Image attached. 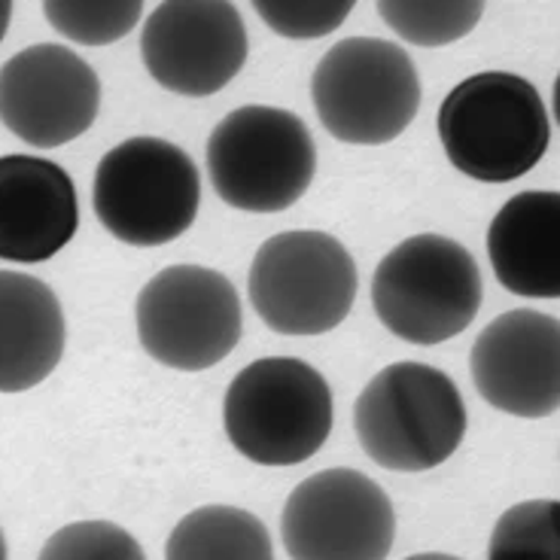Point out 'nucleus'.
I'll return each instance as SVG.
<instances>
[{
	"label": "nucleus",
	"instance_id": "7",
	"mask_svg": "<svg viewBox=\"0 0 560 560\" xmlns=\"http://www.w3.org/2000/svg\"><path fill=\"white\" fill-rule=\"evenodd\" d=\"M311 101L336 140L381 147L399 138L418 116V70L396 43L350 37L320 58L311 77Z\"/></svg>",
	"mask_w": 560,
	"mask_h": 560
},
{
	"label": "nucleus",
	"instance_id": "8",
	"mask_svg": "<svg viewBox=\"0 0 560 560\" xmlns=\"http://www.w3.org/2000/svg\"><path fill=\"white\" fill-rule=\"evenodd\" d=\"M357 266L329 232H280L256 250L247 278L253 311L280 336H323L348 320Z\"/></svg>",
	"mask_w": 560,
	"mask_h": 560
},
{
	"label": "nucleus",
	"instance_id": "1",
	"mask_svg": "<svg viewBox=\"0 0 560 560\" xmlns=\"http://www.w3.org/2000/svg\"><path fill=\"white\" fill-rule=\"evenodd\" d=\"M435 126L451 165L476 183H512L530 174L551 140L542 95L509 70H485L454 85Z\"/></svg>",
	"mask_w": 560,
	"mask_h": 560
},
{
	"label": "nucleus",
	"instance_id": "20",
	"mask_svg": "<svg viewBox=\"0 0 560 560\" xmlns=\"http://www.w3.org/2000/svg\"><path fill=\"white\" fill-rule=\"evenodd\" d=\"M43 13L68 40L110 46L135 31L143 13V0H43Z\"/></svg>",
	"mask_w": 560,
	"mask_h": 560
},
{
	"label": "nucleus",
	"instance_id": "6",
	"mask_svg": "<svg viewBox=\"0 0 560 560\" xmlns=\"http://www.w3.org/2000/svg\"><path fill=\"white\" fill-rule=\"evenodd\" d=\"M92 205L116 241L162 247L196 223L201 174L171 140L128 138L98 162Z\"/></svg>",
	"mask_w": 560,
	"mask_h": 560
},
{
	"label": "nucleus",
	"instance_id": "25",
	"mask_svg": "<svg viewBox=\"0 0 560 560\" xmlns=\"http://www.w3.org/2000/svg\"><path fill=\"white\" fill-rule=\"evenodd\" d=\"M551 107H555V119H558V126H560V73H558V80H555V95H551Z\"/></svg>",
	"mask_w": 560,
	"mask_h": 560
},
{
	"label": "nucleus",
	"instance_id": "10",
	"mask_svg": "<svg viewBox=\"0 0 560 560\" xmlns=\"http://www.w3.org/2000/svg\"><path fill=\"white\" fill-rule=\"evenodd\" d=\"M290 560H387L396 539L390 497L357 469H323L295 485L280 515Z\"/></svg>",
	"mask_w": 560,
	"mask_h": 560
},
{
	"label": "nucleus",
	"instance_id": "5",
	"mask_svg": "<svg viewBox=\"0 0 560 560\" xmlns=\"http://www.w3.org/2000/svg\"><path fill=\"white\" fill-rule=\"evenodd\" d=\"M208 177L229 208L280 213L308 192L317 147L308 126L290 110L247 104L210 131Z\"/></svg>",
	"mask_w": 560,
	"mask_h": 560
},
{
	"label": "nucleus",
	"instance_id": "2",
	"mask_svg": "<svg viewBox=\"0 0 560 560\" xmlns=\"http://www.w3.org/2000/svg\"><path fill=\"white\" fill-rule=\"evenodd\" d=\"M353 430L369 460L390 472H427L460 448L466 402L442 369L390 363L353 406Z\"/></svg>",
	"mask_w": 560,
	"mask_h": 560
},
{
	"label": "nucleus",
	"instance_id": "11",
	"mask_svg": "<svg viewBox=\"0 0 560 560\" xmlns=\"http://www.w3.org/2000/svg\"><path fill=\"white\" fill-rule=\"evenodd\" d=\"M247 49V28L232 0H162L140 34L150 77L183 98L225 89L244 68Z\"/></svg>",
	"mask_w": 560,
	"mask_h": 560
},
{
	"label": "nucleus",
	"instance_id": "3",
	"mask_svg": "<svg viewBox=\"0 0 560 560\" xmlns=\"http://www.w3.org/2000/svg\"><path fill=\"white\" fill-rule=\"evenodd\" d=\"M223 427L241 457L259 466H299L332 433V390L305 360L266 357L232 378Z\"/></svg>",
	"mask_w": 560,
	"mask_h": 560
},
{
	"label": "nucleus",
	"instance_id": "16",
	"mask_svg": "<svg viewBox=\"0 0 560 560\" xmlns=\"http://www.w3.org/2000/svg\"><path fill=\"white\" fill-rule=\"evenodd\" d=\"M65 311L43 280L0 271V393H25L65 357Z\"/></svg>",
	"mask_w": 560,
	"mask_h": 560
},
{
	"label": "nucleus",
	"instance_id": "15",
	"mask_svg": "<svg viewBox=\"0 0 560 560\" xmlns=\"http://www.w3.org/2000/svg\"><path fill=\"white\" fill-rule=\"evenodd\" d=\"M493 275L509 293L560 299V192H518L488 229Z\"/></svg>",
	"mask_w": 560,
	"mask_h": 560
},
{
	"label": "nucleus",
	"instance_id": "17",
	"mask_svg": "<svg viewBox=\"0 0 560 560\" xmlns=\"http://www.w3.org/2000/svg\"><path fill=\"white\" fill-rule=\"evenodd\" d=\"M165 560H275L262 521L235 505H201L171 530Z\"/></svg>",
	"mask_w": 560,
	"mask_h": 560
},
{
	"label": "nucleus",
	"instance_id": "23",
	"mask_svg": "<svg viewBox=\"0 0 560 560\" xmlns=\"http://www.w3.org/2000/svg\"><path fill=\"white\" fill-rule=\"evenodd\" d=\"M10 19H13V0H0V43H3V37H7Z\"/></svg>",
	"mask_w": 560,
	"mask_h": 560
},
{
	"label": "nucleus",
	"instance_id": "9",
	"mask_svg": "<svg viewBox=\"0 0 560 560\" xmlns=\"http://www.w3.org/2000/svg\"><path fill=\"white\" fill-rule=\"evenodd\" d=\"M140 348L177 372H205L238 348L244 317L235 283L205 266L162 268L135 305Z\"/></svg>",
	"mask_w": 560,
	"mask_h": 560
},
{
	"label": "nucleus",
	"instance_id": "13",
	"mask_svg": "<svg viewBox=\"0 0 560 560\" xmlns=\"http://www.w3.org/2000/svg\"><path fill=\"white\" fill-rule=\"evenodd\" d=\"M478 396L512 418L560 411V320L542 311H505L490 320L469 353Z\"/></svg>",
	"mask_w": 560,
	"mask_h": 560
},
{
	"label": "nucleus",
	"instance_id": "21",
	"mask_svg": "<svg viewBox=\"0 0 560 560\" xmlns=\"http://www.w3.org/2000/svg\"><path fill=\"white\" fill-rule=\"evenodd\" d=\"M37 560H147L140 542L110 521H77L56 530Z\"/></svg>",
	"mask_w": 560,
	"mask_h": 560
},
{
	"label": "nucleus",
	"instance_id": "4",
	"mask_svg": "<svg viewBox=\"0 0 560 560\" xmlns=\"http://www.w3.org/2000/svg\"><path fill=\"white\" fill-rule=\"evenodd\" d=\"M481 271L460 241L415 235L396 244L375 268L372 308L408 345H442L460 336L481 308Z\"/></svg>",
	"mask_w": 560,
	"mask_h": 560
},
{
	"label": "nucleus",
	"instance_id": "14",
	"mask_svg": "<svg viewBox=\"0 0 560 560\" xmlns=\"http://www.w3.org/2000/svg\"><path fill=\"white\" fill-rule=\"evenodd\" d=\"M80 229L70 174L37 155H0V259L46 262Z\"/></svg>",
	"mask_w": 560,
	"mask_h": 560
},
{
	"label": "nucleus",
	"instance_id": "19",
	"mask_svg": "<svg viewBox=\"0 0 560 560\" xmlns=\"http://www.w3.org/2000/svg\"><path fill=\"white\" fill-rule=\"evenodd\" d=\"M488 560H560V500H527L493 524Z\"/></svg>",
	"mask_w": 560,
	"mask_h": 560
},
{
	"label": "nucleus",
	"instance_id": "12",
	"mask_svg": "<svg viewBox=\"0 0 560 560\" xmlns=\"http://www.w3.org/2000/svg\"><path fill=\"white\" fill-rule=\"evenodd\" d=\"M95 68L58 43H37L0 68V122L37 150H56L98 119Z\"/></svg>",
	"mask_w": 560,
	"mask_h": 560
},
{
	"label": "nucleus",
	"instance_id": "22",
	"mask_svg": "<svg viewBox=\"0 0 560 560\" xmlns=\"http://www.w3.org/2000/svg\"><path fill=\"white\" fill-rule=\"evenodd\" d=\"M268 28L287 40H320L338 31L357 0H250Z\"/></svg>",
	"mask_w": 560,
	"mask_h": 560
},
{
	"label": "nucleus",
	"instance_id": "18",
	"mask_svg": "<svg viewBox=\"0 0 560 560\" xmlns=\"http://www.w3.org/2000/svg\"><path fill=\"white\" fill-rule=\"evenodd\" d=\"M488 0H375L384 25L406 43L435 49L472 34Z\"/></svg>",
	"mask_w": 560,
	"mask_h": 560
},
{
	"label": "nucleus",
	"instance_id": "24",
	"mask_svg": "<svg viewBox=\"0 0 560 560\" xmlns=\"http://www.w3.org/2000/svg\"><path fill=\"white\" fill-rule=\"evenodd\" d=\"M406 560H460V558H454V555H442V551H427V555H411V558Z\"/></svg>",
	"mask_w": 560,
	"mask_h": 560
},
{
	"label": "nucleus",
	"instance_id": "26",
	"mask_svg": "<svg viewBox=\"0 0 560 560\" xmlns=\"http://www.w3.org/2000/svg\"><path fill=\"white\" fill-rule=\"evenodd\" d=\"M0 560H10V551H7V536L0 530Z\"/></svg>",
	"mask_w": 560,
	"mask_h": 560
}]
</instances>
